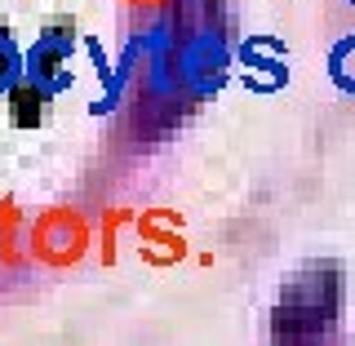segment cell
<instances>
[{
	"label": "cell",
	"mask_w": 355,
	"mask_h": 346,
	"mask_svg": "<svg viewBox=\"0 0 355 346\" xmlns=\"http://www.w3.org/2000/svg\"><path fill=\"white\" fill-rule=\"evenodd\" d=\"M76 27L67 22H49V27L36 36L27 53H22V80H31L44 98H58L62 89L76 85V71H71V58H76Z\"/></svg>",
	"instance_id": "cell-1"
},
{
	"label": "cell",
	"mask_w": 355,
	"mask_h": 346,
	"mask_svg": "<svg viewBox=\"0 0 355 346\" xmlns=\"http://www.w3.org/2000/svg\"><path fill=\"white\" fill-rule=\"evenodd\" d=\"M89 249V222L76 209H44L27 227V253L44 266H76Z\"/></svg>",
	"instance_id": "cell-2"
},
{
	"label": "cell",
	"mask_w": 355,
	"mask_h": 346,
	"mask_svg": "<svg viewBox=\"0 0 355 346\" xmlns=\"http://www.w3.org/2000/svg\"><path fill=\"white\" fill-rule=\"evenodd\" d=\"M236 58L244 67V85L258 94H275L280 85H288V53L275 36H249L240 40Z\"/></svg>",
	"instance_id": "cell-3"
},
{
	"label": "cell",
	"mask_w": 355,
	"mask_h": 346,
	"mask_svg": "<svg viewBox=\"0 0 355 346\" xmlns=\"http://www.w3.org/2000/svg\"><path fill=\"white\" fill-rule=\"evenodd\" d=\"M164 222H178L173 209H147V214L138 218V240L142 244H155L151 262H173L187 253V240L178 236V231H164Z\"/></svg>",
	"instance_id": "cell-4"
},
{
	"label": "cell",
	"mask_w": 355,
	"mask_h": 346,
	"mask_svg": "<svg viewBox=\"0 0 355 346\" xmlns=\"http://www.w3.org/2000/svg\"><path fill=\"white\" fill-rule=\"evenodd\" d=\"M22 262V209L14 196H0V266Z\"/></svg>",
	"instance_id": "cell-5"
},
{
	"label": "cell",
	"mask_w": 355,
	"mask_h": 346,
	"mask_svg": "<svg viewBox=\"0 0 355 346\" xmlns=\"http://www.w3.org/2000/svg\"><path fill=\"white\" fill-rule=\"evenodd\" d=\"M9 116H14V125H22V129H31V125H40V116H44V103L49 98L40 94L31 80H18L14 89H9Z\"/></svg>",
	"instance_id": "cell-6"
},
{
	"label": "cell",
	"mask_w": 355,
	"mask_h": 346,
	"mask_svg": "<svg viewBox=\"0 0 355 346\" xmlns=\"http://www.w3.org/2000/svg\"><path fill=\"white\" fill-rule=\"evenodd\" d=\"M329 80H333L338 94L355 98V31H351V36H342L329 49Z\"/></svg>",
	"instance_id": "cell-7"
},
{
	"label": "cell",
	"mask_w": 355,
	"mask_h": 346,
	"mask_svg": "<svg viewBox=\"0 0 355 346\" xmlns=\"http://www.w3.org/2000/svg\"><path fill=\"white\" fill-rule=\"evenodd\" d=\"M22 80V49L14 44L9 27H0V94H9Z\"/></svg>",
	"instance_id": "cell-8"
},
{
	"label": "cell",
	"mask_w": 355,
	"mask_h": 346,
	"mask_svg": "<svg viewBox=\"0 0 355 346\" xmlns=\"http://www.w3.org/2000/svg\"><path fill=\"white\" fill-rule=\"evenodd\" d=\"M85 49H89V58H94V71H98V85H111L116 80V67L107 62V53H103V44H98V36H85Z\"/></svg>",
	"instance_id": "cell-9"
},
{
	"label": "cell",
	"mask_w": 355,
	"mask_h": 346,
	"mask_svg": "<svg viewBox=\"0 0 355 346\" xmlns=\"http://www.w3.org/2000/svg\"><path fill=\"white\" fill-rule=\"evenodd\" d=\"M351 5H355V0H351Z\"/></svg>",
	"instance_id": "cell-10"
}]
</instances>
